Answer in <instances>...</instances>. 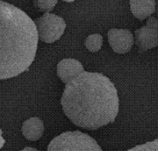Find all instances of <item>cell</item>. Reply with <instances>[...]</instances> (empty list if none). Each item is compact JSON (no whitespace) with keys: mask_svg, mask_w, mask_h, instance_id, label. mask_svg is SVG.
<instances>
[{"mask_svg":"<svg viewBox=\"0 0 158 151\" xmlns=\"http://www.w3.org/2000/svg\"><path fill=\"white\" fill-rule=\"evenodd\" d=\"M84 71L80 61L73 58H66L60 60L57 66V74L61 81L67 84Z\"/></svg>","mask_w":158,"mask_h":151,"instance_id":"cell-7","label":"cell"},{"mask_svg":"<svg viewBox=\"0 0 158 151\" xmlns=\"http://www.w3.org/2000/svg\"><path fill=\"white\" fill-rule=\"evenodd\" d=\"M38 43L35 22L22 9L0 0V80L27 71L35 60Z\"/></svg>","mask_w":158,"mask_h":151,"instance_id":"cell-2","label":"cell"},{"mask_svg":"<svg viewBox=\"0 0 158 151\" xmlns=\"http://www.w3.org/2000/svg\"><path fill=\"white\" fill-rule=\"evenodd\" d=\"M129 4L131 13L140 21L151 17L155 12V0H130Z\"/></svg>","mask_w":158,"mask_h":151,"instance_id":"cell-9","label":"cell"},{"mask_svg":"<svg viewBox=\"0 0 158 151\" xmlns=\"http://www.w3.org/2000/svg\"><path fill=\"white\" fill-rule=\"evenodd\" d=\"M48 150L102 151L96 140L80 131H67L50 142Z\"/></svg>","mask_w":158,"mask_h":151,"instance_id":"cell-3","label":"cell"},{"mask_svg":"<svg viewBox=\"0 0 158 151\" xmlns=\"http://www.w3.org/2000/svg\"><path fill=\"white\" fill-rule=\"evenodd\" d=\"M38 39L47 44H51L62 37L65 31L66 22L64 18L55 14L45 12L35 19Z\"/></svg>","mask_w":158,"mask_h":151,"instance_id":"cell-4","label":"cell"},{"mask_svg":"<svg viewBox=\"0 0 158 151\" xmlns=\"http://www.w3.org/2000/svg\"><path fill=\"white\" fill-rule=\"evenodd\" d=\"M65 85L60 103L73 124L94 131L115 121L119 99L109 78L84 70Z\"/></svg>","mask_w":158,"mask_h":151,"instance_id":"cell-1","label":"cell"},{"mask_svg":"<svg viewBox=\"0 0 158 151\" xmlns=\"http://www.w3.org/2000/svg\"><path fill=\"white\" fill-rule=\"evenodd\" d=\"M108 41L115 53L124 54L131 50L135 38L129 30L112 28L108 31Z\"/></svg>","mask_w":158,"mask_h":151,"instance_id":"cell-6","label":"cell"},{"mask_svg":"<svg viewBox=\"0 0 158 151\" xmlns=\"http://www.w3.org/2000/svg\"><path fill=\"white\" fill-rule=\"evenodd\" d=\"M35 8L41 12H50L54 9L58 0H32Z\"/></svg>","mask_w":158,"mask_h":151,"instance_id":"cell-11","label":"cell"},{"mask_svg":"<svg viewBox=\"0 0 158 151\" xmlns=\"http://www.w3.org/2000/svg\"><path fill=\"white\" fill-rule=\"evenodd\" d=\"M5 143H6V141H5L4 138L2 137V131L1 128H0V149L4 146Z\"/></svg>","mask_w":158,"mask_h":151,"instance_id":"cell-13","label":"cell"},{"mask_svg":"<svg viewBox=\"0 0 158 151\" xmlns=\"http://www.w3.org/2000/svg\"><path fill=\"white\" fill-rule=\"evenodd\" d=\"M22 131L23 136L28 141H38L43 136L44 131L42 120L38 117L29 118L22 124Z\"/></svg>","mask_w":158,"mask_h":151,"instance_id":"cell-8","label":"cell"},{"mask_svg":"<svg viewBox=\"0 0 158 151\" xmlns=\"http://www.w3.org/2000/svg\"><path fill=\"white\" fill-rule=\"evenodd\" d=\"M36 150V149H35V148H28V147H27V148L24 149L23 150Z\"/></svg>","mask_w":158,"mask_h":151,"instance_id":"cell-15","label":"cell"},{"mask_svg":"<svg viewBox=\"0 0 158 151\" xmlns=\"http://www.w3.org/2000/svg\"><path fill=\"white\" fill-rule=\"evenodd\" d=\"M103 38L99 34L90 35L85 40V46L91 52H97L102 48Z\"/></svg>","mask_w":158,"mask_h":151,"instance_id":"cell-10","label":"cell"},{"mask_svg":"<svg viewBox=\"0 0 158 151\" xmlns=\"http://www.w3.org/2000/svg\"><path fill=\"white\" fill-rule=\"evenodd\" d=\"M128 150H149V151H158V139L155 141H151V142H148L146 144H142V145L136 146L134 148L130 149Z\"/></svg>","mask_w":158,"mask_h":151,"instance_id":"cell-12","label":"cell"},{"mask_svg":"<svg viewBox=\"0 0 158 151\" xmlns=\"http://www.w3.org/2000/svg\"><path fill=\"white\" fill-rule=\"evenodd\" d=\"M64 2H72L75 1V0H63Z\"/></svg>","mask_w":158,"mask_h":151,"instance_id":"cell-14","label":"cell"},{"mask_svg":"<svg viewBox=\"0 0 158 151\" xmlns=\"http://www.w3.org/2000/svg\"><path fill=\"white\" fill-rule=\"evenodd\" d=\"M135 38L140 53L158 46L157 19L151 16L148 18L146 25L135 31Z\"/></svg>","mask_w":158,"mask_h":151,"instance_id":"cell-5","label":"cell"}]
</instances>
